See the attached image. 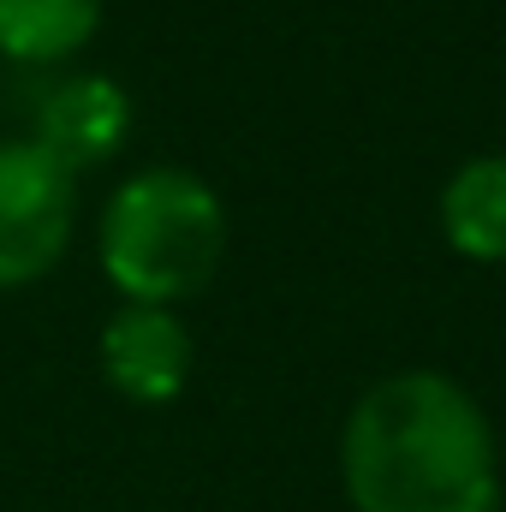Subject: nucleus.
I'll list each match as a JSON object with an SVG mask.
<instances>
[{
	"instance_id": "f257e3e1",
	"label": "nucleus",
	"mask_w": 506,
	"mask_h": 512,
	"mask_svg": "<svg viewBox=\"0 0 506 512\" xmlns=\"http://www.w3.org/2000/svg\"><path fill=\"white\" fill-rule=\"evenodd\" d=\"M352 512H501V447L483 399L441 370H399L340 423Z\"/></svg>"
},
{
	"instance_id": "39448f33",
	"label": "nucleus",
	"mask_w": 506,
	"mask_h": 512,
	"mask_svg": "<svg viewBox=\"0 0 506 512\" xmlns=\"http://www.w3.org/2000/svg\"><path fill=\"white\" fill-rule=\"evenodd\" d=\"M126 137H131V96L102 72L60 78L36 102V143L72 173L114 161L126 149Z\"/></svg>"
},
{
	"instance_id": "7ed1b4c3",
	"label": "nucleus",
	"mask_w": 506,
	"mask_h": 512,
	"mask_svg": "<svg viewBox=\"0 0 506 512\" xmlns=\"http://www.w3.org/2000/svg\"><path fill=\"white\" fill-rule=\"evenodd\" d=\"M78 173L60 167L36 137L0 143V292L36 286L72 245Z\"/></svg>"
},
{
	"instance_id": "f03ea898",
	"label": "nucleus",
	"mask_w": 506,
	"mask_h": 512,
	"mask_svg": "<svg viewBox=\"0 0 506 512\" xmlns=\"http://www.w3.org/2000/svg\"><path fill=\"white\" fill-rule=\"evenodd\" d=\"M96 256L126 304H185L227 256V203L191 167H143L102 203Z\"/></svg>"
},
{
	"instance_id": "0eeeda50",
	"label": "nucleus",
	"mask_w": 506,
	"mask_h": 512,
	"mask_svg": "<svg viewBox=\"0 0 506 512\" xmlns=\"http://www.w3.org/2000/svg\"><path fill=\"white\" fill-rule=\"evenodd\" d=\"M102 30V0H0V60L60 66Z\"/></svg>"
},
{
	"instance_id": "423d86ee",
	"label": "nucleus",
	"mask_w": 506,
	"mask_h": 512,
	"mask_svg": "<svg viewBox=\"0 0 506 512\" xmlns=\"http://www.w3.org/2000/svg\"><path fill=\"white\" fill-rule=\"evenodd\" d=\"M447 251L465 262H506V155H471L435 197Z\"/></svg>"
},
{
	"instance_id": "20e7f679",
	"label": "nucleus",
	"mask_w": 506,
	"mask_h": 512,
	"mask_svg": "<svg viewBox=\"0 0 506 512\" xmlns=\"http://www.w3.org/2000/svg\"><path fill=\"white\" fill-rule=\"evenodd\" d=\"M96 358H102V376H108V387L120 399H131V405H173L191 387L197 340L179 322V310H167V304H120L102 322Z\"/></svg>"
}]
</instances>
